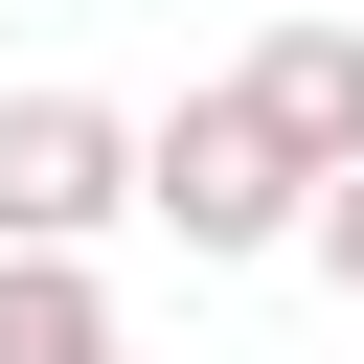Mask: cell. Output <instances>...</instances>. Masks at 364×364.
<instances>
[{
	"instance_id": "5b68a950",
	"label": "cell",
	"mask_w": 364,
	"mask_h": 364,
	"mask_svg": "<svg viewBox=\"0 0 364 364\" xmlns=\"http://www.w3.org/2000/svg\"><path fill=\"white\" fill-rule=\"evenodd\" d=\"M296 250H318V273H341V296H364V159H341V182H318V205H296Z\"/></svg>"
},
{
	"instance_id": "7a4b0ae2",
	"label": "cell",
	"mask_w": 364,
	"mask_h": 364,
	"mask_svg": "<svg viewBox=\"0 0 364 364\" xmlns=\"http://www.w3.org/2000/svg\"><path fill=\"white\" fill-rule=\"evenodd\" d=\"M136 228V114L114 91H0V250H114Z\"/></svg>"
},
{
	"instance_id": "277c9868",
	"label": "cell",
	"mask_w": 364,
	"mask_h": 364,
	"mask_svg": "<svg viewBox=\"0 0 364 364\" xmlns=\"http://www.w3.org/2000/svg\"><path fill=\"white\" fill-rule=\"evenodd\" d=\"M0 364H136L114 250H0Z\"/></svg>"
},
{
	"instance_id": "6da1fadb",
	"label": "cell",
	"mask_w": 364,
	"mask_h": 364,
	"mask_svg": "<svg viewBox=\"0 0 364 364\" xmlns=\"http://www.w3.org/2000/svg\"><path fill=\"white\" fill-rule=\"evenodd\" d=\"M296 205H318V159H296L228 68H205L182 114H136V228H159L182 273H273V250H296Z\"/></svg>"
},
{
	"instance_id": "3957f363",
	"label": "cell",
	"mask_w": 364,
	"mask_h": 364,
	"mask_svg": "<svg viewBox=\"0 0 364 364\" xmlns=\"http://www.w3.org/2000/svg\"><path fill=\"white\" fill-rule=\"evenodd\" d=\"M228 91H250V114H273V136H296V159L341 182V159H364V0H296V23H273V46L228 68Z\"/></svg>"
}]
</instances>
